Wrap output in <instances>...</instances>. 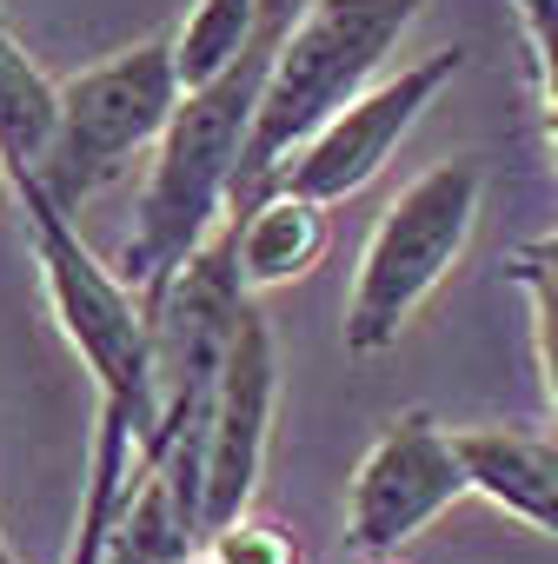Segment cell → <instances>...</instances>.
I'll return each instance as SVG.
<instances>
[{
  "label": "cell",
  "instance_id": "1",
  "mask_svg": "<svg viewBox=\"0 0 558 564\" xmlns=\"http://www.w3.org/2000/svg\"><path fill=\"white\" fill-rule=\"evenodd\" d=\"M293 21H300V0H266V21H259L253 47L239 54V67L219 74L213 87L186 94L167 140L153 147L147 193H140V213H133V232H127V252H120V279L147 306L186 272V259L213 239V219L233 206L246 133L259 120L272 54H279Z\"/></svg>",
  "mask_w": 558,
  "mask_h": 564
},
{
  "label": "cell",
  "instance_id": "2",
  "mask_svg": "<svg viewBox=\"0 0 558 564\" xmlns=\"http://www.w3.org/2000/svg\"><path fill=\"white\" fill-rule=\"evenodd\" d=\"M419 14H426V0H307L272 54L266 100L246 133V160H239L226 219H246L279 186L287 160L307 140H320L353 100L379 87V67L393 61V47L412 34Z\"/></svg>",
  "mask_w": 558,
  "mask_h": 564
},
{
  "label": "cell",
  "instance_id": "3",
  "mask_svg": "<svg viewBox=\"0 0 558 564\" xmlns=\"http://www.w3.org/2000/svg\"><path fill=\"white\" fill-rule=\"evenodd\" d=\"M479 206H485V166L439 160L379 213V226L360 252V272H353V293H346V326H340L353 359H379L386 346H399L412 313L459 265V252L479 226Z\"/></svg>",
  "mask_w": 558,
  "mask_h": 564
},
{
  "label": "cell",
  "instance_id": "4",
  "mask_svg": "<svg viewBox=\"0 0 558 564\" xmlns=\"http://www.w3.org/2000/svg\"><path fill=\"white\" fill-rule=\"evenodd\" d=\"M21 206H28V239H34V265L47 306L67 333V346L81 352V366L100 386V405L127 412L140 425V438H153L160 425V392H153V313L147 300L120 279V265H100L87 252V239L74 232V213H61L41 180H14Z\"/></svg>",
  "mask_w": 558,
  "mask_h": 564
},
{
  "label": "cell",
  "instance_id": "5",
  "mask_svg": "<svg viewBox=\"0 0 558 564\" xmlns=\"http://www.w3.org/2000/svg\"><path fill=\"white\" fill-rule=\"evenodd\" d=\"M180 100H186V87H180V67H173V41H140L114 61H94V67L67 74L61 80L54 153L28 180H41V193L61 213H81L94 193L127 180L147 147L167 140Z\"/></svg>",
  "mask_w": 558,
  "mask_h": 564
},
{
  "label": "cell",
  "instance_id": "6",
  "mask_svg": "<svg viewBox=\"0 0 558 564\" xmlns=\"http://www.w3.org/2000/svg\"><path fill=\"white\" fill-rule=\"evenodd\" d=\"M465 491L472 485L452 432H439L432 412H399L346 485V544L360 557H399V544L419 538Z\"/></svg>",
  "mask_w": 558,
  "mask_h": 564
},
{
  "label": "cell",
  "instance_id": "7",
  "mask_svg": "<svg viewBox=\"0 0 558 564\" xmlns=\"http://www.w3.org/2000/svg\"><path fill=\"white\" fill-rule=\"evenodd\" d=\"M272 405H279V346L259 306L239 313L233 352L219 366L213 405H206V432H200V518L206 538L226 531L233 518H246L259 471H266V445H272Z\"/></svg>",
  "mask_w": 558,
  "mask_h": 564
},
{
  "label": "cell",
  "instance_id": "8",
  "mask_svg": "<svg viewBox=\"0 0 558 564\" xmlns=\"http://www.w3.org/2000/svg\"><path fill=\"white\" fill-rule=\"evenodd\" d=\"M459 67H465V54H459V47H439V54H426V61L386 74L366 100H353L320 140H307V147L287 160V173H279L272 193H300V199H320V206H340V199L366 193V186L386 173V160L399 153V140L419 127V113L439 100V87H446Z\"/></svg>",
  "mask_w": 558,
  "mask_h": 564
},
{
  "label": "cell",
  "instance_id": "9",
  "mask_svg": "<svg viewBox=\"0 0 558 564\" xmlns=\"http://www.w3.org/2000/svg\"><path fill=\"white\" fill-rule=\"evenodd\" d=\"M452 445L479 498L558 538V438H538L518 425H472V432H452Z\"/></svg>",
  "mask_w": 558,
  "mask_h": 564
},
{
  "label": "cell",
  "instance_id": "10",
  "mask_svg": "<svg viewBox=\"0 0 558 564\" xmlns=\"http://www.w3.org/2000/svg\"><path fill=\"white\" fill-rule=\"evenodd\" d=\"M233 232V259H239V279L246 293H272V286H293L307 279L326 246H333V219L320 199H300V193H266L246 219L226 226Z\"/></svg>",
  "mask_w": 558,
  "mask_h": 564
},
{
  "label": "cell",
  "instance_id": "11",
  "mask_svg": "<svg viewBox=\"0 0 558 564\" xmlns=\"http://www.w3.org/2000/svg\"><path fill=\"white\" fill-rule=\"evenodd\" d=\"M54 133H61V80H47L21 54V41L0 28V166H8V180L41 173Z\"/></svg>",
  "mask_w": 558,
  "mask_h": 564
},
{
  "label": "cell",
  "instance_id": "12",
  "mask_svg": "<svg viewBox=\"0 0 558 564\" xmlns=\"http://www.w3.org/2000/svg\"><path fill=\"white\" fill-rule=\"evenodd\" d=\"M140 445H147L140 425L127 412L100 405V419H94V465H87V491H81V524H74L67 564H100L107 557V531L127 511L133 478H140Z\"/></svg>",
  "mask_w": 558,
  "mask_h": 564
},
{
  "label": "cell",
  "instance_id": "13",
  "mask_svg": "<svg viewBox=\"0 0 558 564\" xmlns=\"http://www.w3.org/2000/svg\"><path fill=\"white\" fill-rule=\"evenodd\" d=\"M259 21H266V0H193L186 21H180V34H173L180 87L200 94V87H213L219 74H233L239 54L253 47Z\"/></svg>",
  "mask_w": 558,
  "mask_h": 564
},
{
  "label": "cell",
  "instance_id": "14",
  "mask_svg": "<svg viewBox=\"0 0 558 564\" xmlns=\"http://www.w3.org/2000/svg\"><path fill=\"white\" fill-rule=\"evenodd\" d=\"M512 286L532 293V319H538V359H545V386H551V405H558V232L532 239L512 252Z\"/></svg>",
  "mask_w": 558,
  "mask_h": 564
},
{
  "label": "cell",
  "instance_id": "15",
  "mask_svg": "<svg viewBox=\"0 0 558 564\" xmlns=\"http://www.w3.org/2000/svg\"><path fill=\"white\" fill-rule=\"evenodd\" d=\"M226 564H300V544H293V531L287 524H272V518H233L226 531H213L206 538Z\"/></svg>",
  "mask_w": 558,
  "mask_h": 564
},
{
  "label": "cell",
  "instance_id": "16",
  "mask_svg": "<svg viewBox=\"0 0 558 564\" xmlns=\"http://www.w3.org/2000/svg\"><path fill=\"white\" fill-rule=\"evenodd\" d=\"M512 8L532 41V67L545 87V127H551V153H558V0H512Z\"/></svg>",
  "mask_w": 558,
  "mask_h": 564
},
{
  "label": "cell",
  "instance_id": "17",
  "mask_svg": "<svg viewBox=\"0 0 558 564\" xmlns=\"http://www.w3.org/2000/svg\"><path fill=\"white\" fill-rule=\"evenodd\" d=\"M186 564H226V557H219V551H213V544H200V551H193V557H186Z\"/></svg>",
  "mask_w": 558,
  "mask_h": 564
},
{
  "label": "cell",
  "instance_id": "18",
  "mask_svg": "<svg viewBox=\"0 0 558 564\" xmlns=\"http://www.w3.org/2000/svg\"><path fill=\"white\" fill-rule=\"evenodd\" d=\"M0 564H21V557H14V544H8V538H0Z\"/></svg>",
  "mask_w": 558,
  "mask_h": 564
},
{
  "label": "cell",
  "instance_id": "19",
  "mask_svg": "<svg viewBox=\"0 0 558 564\" xmlns=\"http://www.w3.org/2000/svg\"><path fill=\"white\" fill-rule=\"evenodd\" d=\"M360 564H406V557H360Z\"/></svg>",
  "mask_w": 558,
  "mask_h": 564
},
{
  "label": "cell",
  "instance_id": "20",
  "mask_svg": "<svg viewBox=\"0 0 558 564\" xmlns=\"http://www.w3.org/2000/svg\"><path fill=\"white\" fill-rule=\"evenodd\" d=\"M0 180H8V166H0Z\"/></svg>",
  "mask_w": 558,
  "mask_h": 564
}]
</instances>
